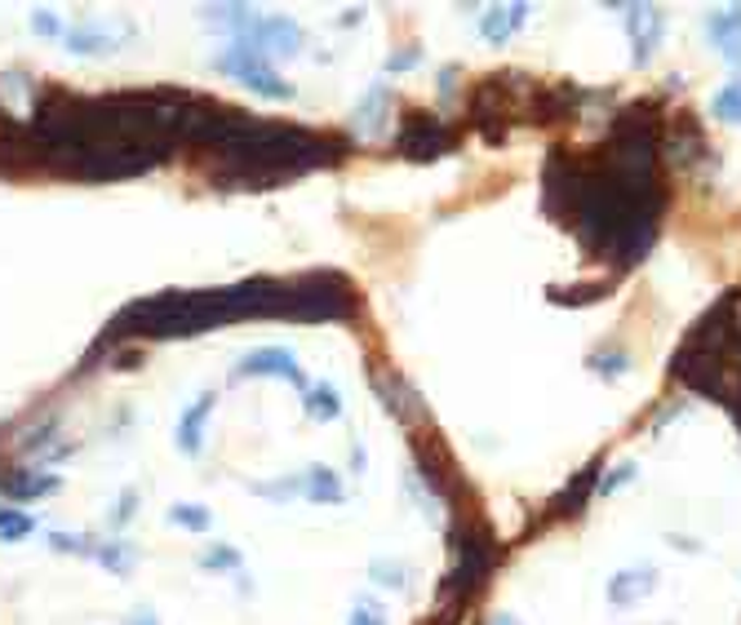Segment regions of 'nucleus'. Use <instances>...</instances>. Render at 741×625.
<instances>
[{
	"instance_id": "1",
	"label": "nucleus",
	"mask_w": 741,
	"mask_h": 625,
	"mask_svg": "<svg viewBox=\"0 0 741 625\" xmlns=\"http://www.w3.org/2000/svg\"><path fill=\"white\" fill-rule=\"evenodd\" d=\"M542 182L547 208L577 236L590 262H613L618 271L644 262L666 200L657 187V124L644 111H622L595 156L555 147Z\"/></svg>"
},
{
	"instance_id": "2",
	"label": "nucleus",
	"mask_w": 741,
	"mask_h": 625,
	"mask_svg": "<svg viewBox=\"0 0 741 625\" xmlns=\"http://www.w3.org/2000/svg\"><path fill=\"white\" fill-rule=\"evenodd\" d=\"M626 14V32H631V62L635 72L657 58L661 40H666V10L661 5H618Z\"/></svg>"
},
{
	"instance_id": "3",
	"label": "nucleus",
	"mask_w": 741,
	"mask_h": 625,
	"mask_svg": "<svg viewBox=\"0 0 741 625\" xmlns=\"http://www.w3.org/2000/svg\"><path fill=\"white\" fill-rule=\"evenodd\" d=\"M453 143H457V129H449L444 120H435V116H414L409 120V129L399 133V147L409 152V156H418V160H435V156H444V152H453Z\"/></svg>"
},
{
	"instance_id": "4",
	"label": "nucleus",
	"mask_w": 741,
	"mask_h": 625,
	"mask_svg": "<svg viewBox=\"0 0 741 625\" xmlns=\"http://www.w3.org/2000/svg\"><path fill=\"white\" fill-rule=\"evenodd\" d=\"M661 586V577H657V568L653 564H640V568H622V573H613L609 577V603L618 608V612H626V608H635V603H644L653 590Z\"/></svg>"
},
{
	"instance_id": "5",
	"label": "nucleus",
	"mask_w": 741,
	"mask_h": 625,
	"mask_svg": "<svg viewBox=\"0 0 741 625\" xmlns=\"http://www.w3.org/2000/svg\"><path fill=\"white\" fill-rule=\"evenodd\" d=\"M524 23H528V5H524V0H515V5H493V10L480 14V36H485L493 49H502Z\"/></svg>"
},
{
	"instance_id": "6",
	"label": "nucleus",
	"mask_w": 741,
	"mask_h": 625,
	"mask_svg": "<svg viewBox=\"0 0 741 625\" xmlns=\"http://www.w3.org/2000/svg\"><path fill=\"white\" fill-rule=\"evenodd\" d=\"M706 40L715 49H724L728 40H741V5H724V10H710L706 14Z\"/></svg>"
},
{
	"instance_id": "7",
	"label": "nucleus",
	"mask_w": 741,
	"mask_h": 625,
	"mask_svg": "<svg viewBox=\"0 0 741 625\" xmlns=\"http://www.w3.org/2000/svg\"><path fill=\"white\" fill-rule=\"evenodd\" d=\"M710 116H715V120H724V124H741V76L715 89V98H710Z\"/></svg>"
},
{
	"instance_id": "8",
	"label": "nucleus",
	"mask_w": 741,
	"mask_h": 625,
	"mask_svg": "<svg viewBox=\"0 0 741 625\" xmlns=\"http://www.w3.org/2000/svg\"><path fill=\"white\" fill-rule=\"evenodd\" d=\"M590 373L599 382H622L631 373V356L626 351H599V356H590Z\"/></svg>"
},
{
	"instance_id": "9",
	"label": "nucleus",
	"mask_w": 741,
	"mask_h": 625,
	"mask_svg": "<svg viewBox=\"0 0 741 625\" xmlns=\"http://www.w3.org/2000/svg\"><path fill=\"white\" fill-rule=\"evenodd\" d=\"M640 479V466L635 461H618V466H609L599 474V489H595V497H613V493H622L626 483H635Z\"/></svg>"
},
{
	"instance_id": "10",
	"label": "nucleus",
	"mask_w": 741,
	"mask_h": 625,
	"mask_svg": "<svg viewBox=\"0 0 741 625\" xmlns=\"http://www.w3.org/2000/svg\"><path fill=\"white\" fill-rule=\"evenodd\" d=\"M599 298H609V293H603V285H590V289H551L555 307H586V302H599Z\"/></svg>"
},
{
	"instance_id": "11",
	"label": "nucleus",
	"mask_w": 741,
	"mask_h": 625,
	"mask_svg": "<svg viewBox=\"0 0 741 625\" xmlns=\"http://www.w3.org/2000/svg\"><path fill=\"white\" fill-rule=\"evenodd\" d=\"M311 412L320 417V422H328V417H338V399H333V390H328V386H320V390L311 395Z\"/></svg>"
},
{
	"instance_id": "12",
	"label": "nucleus",
	"mask_w": 741,
	"mask_h": 625,
	"mask_svg": "<svg viewBox=\"0 0 741 625\" xmlns=\"http://www.w3.org/2000/svg\"><path fill=\"white\" fill-rule=\"evenodd\" d=\"M422 62V49L414 45V49H399L391 62H386V72H409V67H418Z\"/></svg>"
},
{
	"instance_id": "13",
	"label": "nucleus",
	"mask_w": 741,
	"mask_h": 625,
	"mask_svg": "<svg viewBox=\"0 0 741 625\" xmlns=\"http://www.w3.org/2000/svg\"><path fill=\"white\" fill-rule=\"evenodd\" d=\"M351 625H386V612H378L373 603H360V612H351Z\"/></svg>"
},
{
	"instance_id": "14",
	"label": "nucleus",
	"mask_w": 741,
	"mask_h": 625,
	"mask_svg": "<svg viewBox=\"0 0 741 625\" xmlns=\"http://www.w3.org/2000/svg\"><path fill=\"white\" fill-rule=\"evenodd\" d=\"M719 53H724V62L732 67V72H741V40H728Z\"/></svg>"
},
{
	"instance_id": "15",
	"label": "nucleus",
	"mask_w": 741,
	"mask_h": 625,
	"mask_svg": "<svg viewBox=\"0 0 741 625\" xmlns=\"http://www.w3.org/2000/svg\"><path fill=\"white\" fill-rule=\"evenodd\" d=\"M489 625H519V616H515V612H493Z\"/></svg>"
}]
</instances>
